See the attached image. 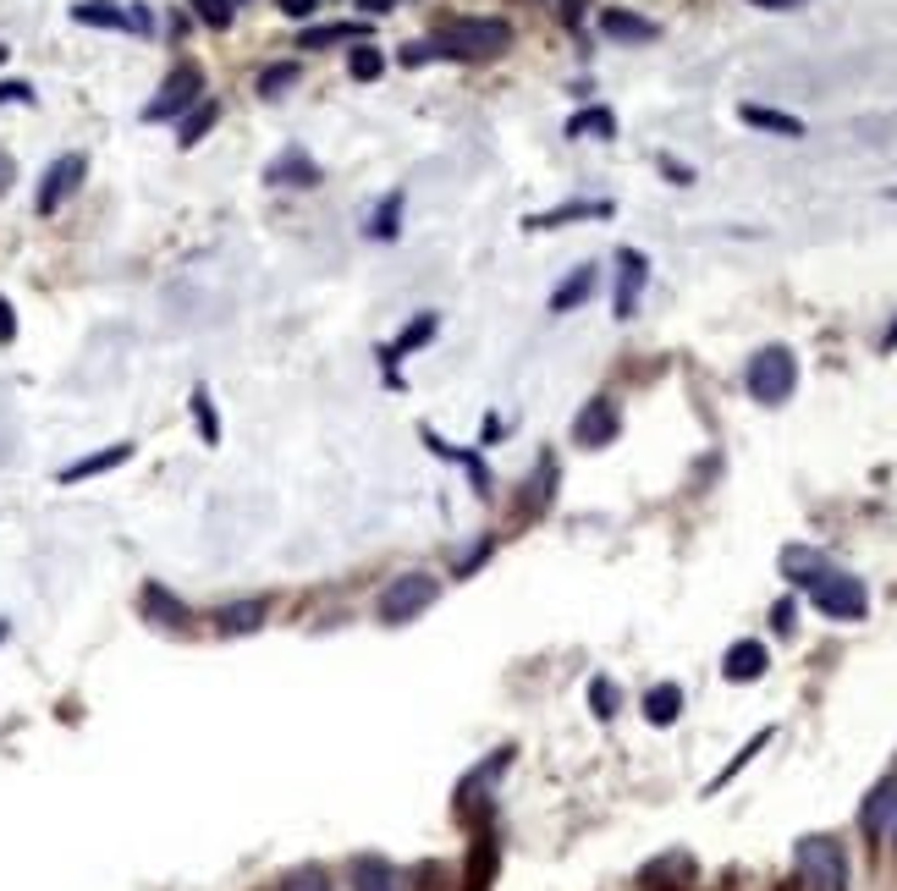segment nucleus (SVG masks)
<instances>
[{"mask_svg":"<svg viewBox=\"0 0 897 891\" xmlns=\"http://www.w3.org/2000/svg\"><path fill=\"white\" fill-rule=\"evenodd\" d=\"M881 352H897V319L886 325V336H881Z\"/></svg>","mask_w":897,"mask_h":891,"instance_id":"obj_46","label":"nucleus"},{"mask_svg":"<svg viewBox=\"0 0 897 891\" xmlns=\"http://www.w3.org/2000/svg\"><path fill=\"white\" fill-rule=\"evenodd\" d=\"M358 7H364V17H381V12H391L397 0H358Z\"/></svg>","mask_w":897,"mask_h":891,"instance_id":"obj_45","label":"nucleus"},{"mask_svg":"<svg viewBox=\"0 0 897 891\" xmlns=\"http://www.w3.org/2000/svg\"><path fill=\"white\" fill-rule=\"evenodd\" d=\"M232 7H237V0H232Z\"/></svg>","mask_w":897,"mask_h":891,"instance_id":"obj_49","label":"nucleus"},{"mask_svg":"<svg viewBox=\"0 0 897 891\" xmlns=\"http://www.w3.org/2000/svg\"><path fill=\"white\" fill-rule=\"evenodd\" d=\"M892 810H897V781H881V787L864 798V810H859L864 837H881V831H886V820H892Z\"/></svg>","mask_w":897,"mask_h":891,"instance_id":"obj_17","label":"nucleus"},{"mask_svg":"<svg viewBox=\"0 0 897 891\" xmlns=\"http://www.w3.org/2000/svg\"><path fill=\"white\" fill-rule=\"evenodd\" d=\"M892 842H897V837H892Z\"/></svg>","mask_w":897,"mask_h":891,"instance_id":"obj_50","label":"nucleus"},{"mask_svg":"<svg viewBox=\"0 0 897 891\" xmlns=\"http://www.w3.org/2000/svg\"><path fill=\"white\" fill-rule=\"evenodd\" d=\"M7 183H12V160H0V193H7Z\"/></svg>","mask_w":897,"mask_h":891,"instance_id":"obj_47","label":"nucleus"},{"mask_svg":"<svg viewBox=\"0 0 897 891\" xmlns=\"http://www.w3.org/2000/svg\"><path fill=\"white\" fill-rule=\"evenodd\" d=\"M765 666H771V655H765L760 639H738V644L722 655V677H727V682H760Z\"/></svg>","mask_w":897,"mask_h":891,"instance_id":"obj_13","label":"nucleus"},{"mask_svg":"<svg viewBox=\"0 0 897 891\" xmlns=\"http://www.w3.org/2000/svg\"><path fill=\"white\" fill-rule=\"evenodd\" d=\"M194 424H199V435H204V446H221V418H215V397L204 391V386H194Z\"/></svg>","mask_w":897,"mask_h":891,"instance_id":"obj_29","label":"nucleus"},{"mask_svg":"<svg viewBox=\"0 0 897 891\" xmlns=\"http://www.w3.org/2000/svg\"><path fill=\"white\" fill-rule=\"evenodd\" d=\"M199 100H204V72H199L194 61H183V66L165 72L160 95L144 105V122H176V116H188Z\"/></svg>","mask_w":897,"mask_h":891,"instance_id":"obj_4","label":"nucleus"},{"mask_svg":"<svg viewBox=\"0 0 897 891\" xmlns=\"http://www.w3.org/2000/svg\"><path fill=\"white\" fill-rule=\"evenodd\" d=\"M12 341H17V314H12L7 292H0V347H12Z\"/></svg>","mask_w":897,"mask_h":891,"instance_id":"obj_37","label":"nucleus"},{"mask_svg":"<svg viewBox=\"0 0 897 891\" xmlns=\"http://www.w3.org/2000/svg\"><path fill=\"white\" fill-rule=\"evenodd\" d=\"M645 716H650L656 727H672V721L683 716V688H677V682L650 688V693H645Z\"/></svg>","mask_w":897,"mask_h":891,"instance_id":"obj_23","label":"nucleus"},{"mask_svg":"<svg viewBox=\"0 0 897 891\" xmlns=\"http://www.w3.org/2000/svg\"><path fill=\"white\" fill-rule=\"evenodd\" d=\"M793 864H798V880L810 891H848V853H843L837 837H803Z\"/></svg>","mask_w":897,"mask_h":891,"instance_id":"obj_2","label":"nucleus"},{"mask_svg":"<svg viewBox=\"0 0 897 891\" xmlns=\"http://www.w3.org/2000/svg\"><path fill=\"white\" fill-rule=\"evenodd\" d=\"M771 738H776V732H771V727H760V732H755V738H749V743H744V749L733 754V765H727L722 776H715V781H710L705 792H722V787H727V781H733V776H738V770H744V765H749V760H755V754H760V749H765Z\"/></svg>","mask_w":897,"mask_h":891,"instance_id":"obj_30","label":"nucleus"},{"mask_svg":"<svg viewBox=\"0 0 897 891\" xmlns=\"http://www.w3.org/2000/svg\"><path fill=\"white\" fill-rule=\"evenodd\" d=\"M429 45H435V55H452V61H496L512 50V23L507 17H458V23H440V34Z\"/></svg>","mask_w":897,"mask_h":891,"instance_id":"obj_1","label":"nucleus"},{"mask_svg":"<svg viewBox=\"0 0 897 891\" xmlns=\"http://www.w3.org/2000/svg\"><path fill=\"white\" fill-rule=\"evenodd\" d=\"M562 138H616V116L606 105H584L578 116H568Z\"/></svg>","mask_w":897,"mask_h":891,"instance_id":"obj_21","label":"nucleus"},{"mask_svg":"<svg viewBox=\"0 0 897 891\" xmlns=\"http://www.w3.org/2000/svg\"><path fill=\"white\" fill-rule=\"evenodd\" d=\"M810 600H815L826 616H837V622H859V616L870 611L864 578H854V573H837V567H826V573L810 583Z\"/></svg>","mask_w":897,"mask_h":891,"instance_id":"obj_5","label":"nucleus"},{"mask_svg":"<svg viewBox=\"0 0 897 891\" xmlns=\"http://www.w3.org/2000/svg\"><path fill=\"white\" fill-rule=\"evenodd\" d=\"M12 100L17 105H34V88L28 83H0V105H12Z\"/></svg>","mask_w":897,"mask_h":891,"instance_id":"obj_38","label":"nucleus"},{"mask_svg":"<svg viewBox=\"0 0 897 891\" xmlns=\"http://www.w3.org/2000/svg\"><path fill=\"white\" fill-rule=\"evenodd\" d=\"M749 7H765V12H798L803 0H749Z\"/></svg>","mask_w":897,"mask_h":891,"instance_id":"obj_44","label":"nucleus"},{"mask_svg":"<svg viewBox=\"0 0 897 891\" xmlns=\"http://www.w3.org/2000/svg\"><path fill=\"white\" fill-rule=\"evenodd\" d=\"M661 171L672 176V183H677V188H688V183H694V171H688L683 160H672V154H661Z\"/></svg>","mask_w":897,"mask_h":891,"instance_id":"obj_40","label":"nucleus"},{"mask_svg":"<svg viewBox=\"0 0 897 891\" xmlns=\"http://www.w3.org/2000/svg\"><path fill=\"white\" fill-rule=\"evenodd\" d=\"M347 880H352V891H402V886H397V869H391L386 858H375V853L352 858Z\"/></svg>","mask_w":897,"mask_h":891,"instance_id":"obj_15","label":"nucleus"},{"mask_svg":"<svg viewBox=\"0 0 897 891\" xmlns=\"http://www.w3.org/2000/svg\"><path fill=\"white\" fill-rule=\"evenodd\" d=\"M435 325H440L435 314H419V319H408V330H402V336H397L391 347H381V364H386V369H397V364H402V352L424 347V341L435 336Z\"/></svg>","mask_w":897,"mask_h":891,"instance_id":"obj_18","label":"nucleus"},{"mask_svg":"<svg viewBox=\"0 0 897 891\" xmlns=\"http://www.w3.org/2000/svg\"><path fill=\"white\" fill-rule=\"evenodd\" d=\"M429 55H435V45H402V66H419Z\"/></svg>","mask_w":897,"mask_h":891,"instance_id":"obj_42","label":"nucleus"},{"mask_svg":"<svg viewBox=\"0 0 897 891\" xmlns=\"http://www.w3.org/2000/svg\"><path fill=\"white\" fill-rule=\"evenodd\" d=\"M276 7H282V17H314V0H276Z\"/></svg>","mask_w":897,"mask_h":891,"instance_id":"obj_41","label":"nucleus"},{"mask_svg":"<svg viewBox=\"0 0 897 891\" xmlns=\"http://www.w3.org/2000/svg\"><path fill=\"white\" fill-rule=\"evenodd\" d=\"M144 611H154V616H165V628H183V622H188V611H183V605H176V600H171V594H165L160 583H149V589H144Z\"/></svg>","mask_w":897,"mask_h":891,"instance_id":"obj_33","label":"nucleus"},{"mask_svg":"<svg viewBox=\"0 0 897 891\" xmlns=\"http://www.w3.org/2000/svg\"><path fill=\"white\" fill-rule=\"evenodd\" d=\"M738 116L760 133H776V138H803V122L787 116V111H771V105H738Z\"/></svg>","mask_w":897,"mask_h":891,"instance_id":"obj_22","label":"nucleus"},{"mask_svg":"<svg viewBox=\"0 0 897 891\" xmlns=\"http://www.w3.org/2000/svg\"><path fill=\"white\" fill-rule=\"evenodd\" d=\"M127 457H133V440H116V446H105V452H88V457L66 463V468H61V485H83V479H95V474H111V468H122Z\"/></svg>","mask_w":897,"mask_h":891,"instance_id":"obj_14","label":"nucleus"},{"mask_svg":"<svg viewBox=\"0 0 897 891\" xmlns=\"http://www.w3.org/2000/svg\"><path fill=\"white\" fill-rule=\"evenodd\" d=\"M364 231H370L375 242H397V237H402V188H397V193H386V204L370 215V226H364Z\"/></svg>","mask_w":897,"mask_h":891,"instance_id":"obj_24","label":"nucleus"},{"mask_svg":"<svg viewBox=\"0 0 897 891\" xmlns=\"http://www.w3.org/2000/svg\"><path fill=\"white\" fill-rule=\"evenodd\" d=\"M595 281H600V271H595V264H578V271H573V276H568L557 292H551V314H573V309H578V303L595 292Z\"/></svg>","mask_w":897,"mask_h":891,"instance_id":"obj_16","label":"nucleus"},{"mask_svg":"<svg viewBox=\"0 0 897 891\" xmlns=\"http://www.w3.org/2000/svg\"><path fill=\"white\" fill-rule=\"evenodd\" d=\"M573 221H611V199H573V204H557V210L528 215L523 226H528V231H557V226H573Z\"/></svg>","mask_w":897,"mask_h":891,"instance_id":"obj_10","label":"nucleus"},{"mask_svg":"<svg viewBox=\"0 0 897 891\" xmlns=\"http://www.w3.org/2000/svg\"><path fill=\"white\" fill-rule=\"evenodd\" d=\"M341 39H364V28H352V23H331V28H303V34H298V50H325V45H341Z\"/></svg>","mask_w":897,"mask_h":891,"instance_id":"obj_31","label":"nucleus"},{"mask_svg":"<svg viewBox=\"0 0 897 891\" xmlns=\"http://www.w3.org/2000/svg\"><path fill=\"white\" fill-rule=\"evenodd\" d=\"M188 7L199 12V23H210V28H232V0H188Z\"/></svg>","mask_w":897,"mask_h":891,"instance_id":"obj_36","label":"nucleus"},{"mask_svg":"<svg viewBox=\"0 0 897 891\" xmlns=\"http://www.w3.org/2000/svg\"><path fill=\"white\" fill-rule=\"evenodd\" d=\"M616 429H622V413H616V402H611V397L584 402V413L573 418V440H578V446H611V440H616Z\"/></svg>","mask_w":897,"mask_h":891,"instance_id":"obj_9","label":"nucleus"},{"mask_svg":"<svg viewBox=\"0 0 897 891\" xmlns=\"http://www.w3.org/2000/svg\"><path fill=\"white\" fill-rule=\"evenodd\" d=\"M584 7H589V0H562V23L578 28V23H584Z\"/></svg>","mask_w":897,"mask_h":891,"instance_id":"obj_43","label":"nucleus"},{"mask_svg":"<svg viewBox=\"0 0 897 891\" xmlns=\"http://www.w3.org/2000/svg\"><path fill=\"white\" fill-rule=\"evenodd\" d=\"M72 23H83V28H133V17L122 12V7H111V0H77L72 7Z\"/></svg>","mask_w":897,"mask_h":891,"instance_id":"obj_20","label":"nucleus"},{"mask_svg":"<svg viewBox=\"0 0 897 891\" xmlns=\"http://www.w3.org/2000/svg\"><path fill=\"white\" fill-rule=\"evenodd\" d=\"M600 34L616 39V45H650V39H661V28H656L650 17L622 12V7H606V12H600Z\"/></svg>","mask_w":897,"mask_h":891,"instance_id":"obj_12","label":"nucleus"},{"mask_svg":"<svg viewBox=\"0 0 897 891\" xmlns=\"http://www.w3.org/2000/svg\"><path fill=\"white\" fill-rule=\"evenodd\" d=\"M7 633H12V622H7V616H0V644H7Z\"/></svg>","mask_w":897,"mask_h":891,"instance_id":"obj_48","label":"nucleus"},{"mask_svg":"<svg viewBox=\"0 0 897 891\" xmlns=\"http://www.w3.org/2000/svg\"><path fill=\"white\" fill-rule=\"evenodd\" d=\"M215 116H221V105H215V100H199V105L183 116V127H176V143H183V149H194V143H199V138L215 127Z\"/></svg>","mask_w":897,"mask_h":891,"instance_id":"obj_27","label":"nucleus"},{"mask_svg":"<svg viewBox=\"0 0 897 891\" xmlns=\"http://www.w3.org/2000/svg\"><path fill=\"white\" fill-rule=\"evenodd\" d=\"M782 567H787V578H793V583H803V589H810V583L826 573V556H815V551L793 545V551H782Z\"/></svg>","mask_w":897,"mask_h":891,"instance_id":"obj_28","label":"nucleus"},{"mask_svg":"<svg viewBox=\"0 0 897 891\" xmlns=\"http://www.w3.org/2000/svg\"><path fill=\"white\" fill-rule=\"evenodd\" d=\"M282 891H336V886H331V875H325V869L303 864V869H292V875L282 880Z\"/></svg>","mask_w":897,"mask_h":891,"instance_id":"obj_34","label":"nucleus"},{"mask_svg":"<svg viewBox=\"0 0 897 891\" xmlns=\"http://www.w3.org/2000/svg\"><path fill=\"white\" fill-rule=\"evenodd\" d=\"M645 281H650V259H645L639 248H616V298H611L616 319H634Z\"/></svg>","mask_w":897,"mask_h":891,"instance_id":"obj_8","label":"nucleus"},{"mask_svg":"<svg viewBox=\"0 0 897 891\" xmlns=\"http://www.w3.org/2000/svg\"><path fill=\"white\" fill-rule=\"evenodd\" d=\"M83 176H88V160H83V154H61V160H50L45 183H39V193H34V210H39V215H55V210L77 193Z\"/></svg>","mask_w":897,"mask_h":891,"instance_id":"obj_7","label":"nucleus"},{"mask_svg":"<svg viewBox=\"0 0 897 891\" xmlns=\"http://www.w3.org/2000/svg\"><path fill=\"white\" fill-rule=\"evenodd\" d=\"M589 704H595L600 721H611V716H616V682H611V677H595V682H589Z\"/></svg>","mask_w":897,"mask_h":891,"instance_id":"obj_35","label":"nucleus"},{"mask_svg":"<svg viewBox=\"0 0 897 891\" xmlns=\"http://www.w3.org/2000/svg\"><path fill=\"white\" fill-rule=\"evenodd\" d=\"M435 594H440V583L429 573H402L381 589V622H413L424 605H435Z\"/></svg>","mask_w":897,"mask_h":891,"instance_id":"obj_6","label":"nucleus"},{"mask_svg":"<svg viewBox=\"0 0 897 891\" xmlns=\"http://www.w3.org/2000/svg\"><path fill=\"white\" fill-rule=\"evenodd\" d=\"M292 83H298V61H276V66L259 72V95H264V100H282Z\"/></svg>","mask_w":897,"mask_h":891,"instance_id":"obj_32","label":"nucleus"},{"mask_svg":"<svg viewBox=\"0 0 897 891\" xmlns=\"http://www.w3.org/2000/svg\"><path fill=\"white\" fill-rule=\"evenodd\" d=\"M264 183H271V188H314L320 183V165L303 149H287V154H276L271 165H264Z\"/></svg>","mask_w":897,"mask_h":891,"instance_id":"obj_11","label":"nucleus"},{"mask_svg":"<svg viewBox=\"0 0 897 891\" xmlns=\"http://www.w3.org/2000/svg\"><path fill=\"white\" fill-rule=\"evenodd\" d=\"M749 397L755 402H765V407H776V402H787L793 397V386H798V359H793V347H760L755 359H749Z\"/></svg>","mask_w":897,"mask_h":891,"instance_id":"obj_3","label":"nucleus"},{"mask_svg":"<svg viewBox=\"0 0 897 891\" xmlns=\"http://www.w3.org/2000/svg\"><path fill=\"white\" fill-rule=\"evenodd\" d=\"M259 622H264V600H237V605H221V611H215V628H221L226 639L253 633Z\"/></svg>","mask_w":897,"mask_h":891,"instance_id":"obj_19","label":"nucleus"},{"mask_svg":"<svg viewBox=\"0 0 897 891\" xmlns=\"http://www.w3.org/2000/svg\"><path fill=\"white\" fill-rule=\"evenodd\" d=\"M490 880H496V842H490V837H479L474 864L463 869V891H490Z\"/></svg>","mask_w":897,"mask_h":891,"instance_id":"obj_25","label":"nucleus"},{"mask_svg":"<svg viewBox=\"0 0 897 891\" xmlns=\"http://www.w3.org/2000/svg\"><path fill=\"white\" fill-rule=\"evenodd\" d=\"M793 616H798V605H793V600H776V611H771V628H776V633H793Z\"/></svg>","mask_w":897,"mask_h":891,"instance_id":"obj_39","label":"nucleus"},{"mask_svg":"<svg viewBox=\"0 0 897 891\" xmlns=\"http://www.w3.org/2000/svg\"><path fill=\"white\" fill-rule=\"evenodd\" d=\"M347 72H352V83H375V77L386 72V55H381L370 39H358V45L347 50Z\"/></svg>","mask_w":897,"mask_h":891,"instance_id":"obj_26","label":"nucleus"}]
</instances>
